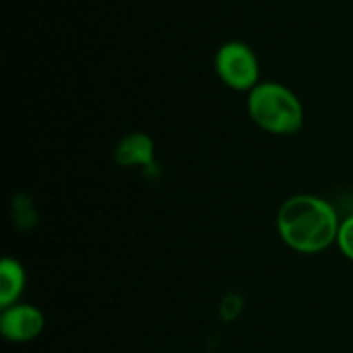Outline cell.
<instances>
[{"instance_id":"7a4b0ae2","label":"cell","mask_w":353,"mask_h":353,"mask_svg":"<svg viewBox=\"0 0 353 353\" xmlns=\"http://www.w3.org/2000/svg\"><path fill=\"white\" fill-rule=\"evenodd\" d=\"M246 112L254 126L273 137H292L302 130L306 112L294 89L279 81H261L246 95Z\"/></svg>"},{"instance_id":"8992f818","label":"cell","mask_w":353,"mask_h":353,"mask_svg":"<svg viewBox=\"0 0 353 353\" xmlns=\"http://www.w3.org/2000/svg\"><path fill=\"white\" fill-rule=\"evenodd\" d=\"M25 288H27V271L23 263L14 256H4L0 261V308L21 302Z\"/></svg>"},{"instance_id":"9c48e42d","label":"cell","mask_w":353,"mask_h":353,"mask_svg":"<svg viewBox=\"0 0 353 353\" xmlns=\"http://www.w3.org/2000/svg\"><path fill=\"white\" fill-rule=\"evenodd\" d=\"M180 353H188V352H180Z\"/></svg>"},{"instance_id":"5b68a950","label":"cell","mask_w":353,"mask_h":353,"mask_svg":"<svg viewBox=\"0 0 353 353\" xmlns=\"http://www.w3.org/2000/svg\"><path fill=\"white\" fill-rule=\"evenodd\" d=\"M155 141L141 130L124 134L114 147V161L120 168L149 172L151 168H155Z\"/></svg>"},{"instance_id":"52a82bcc","label":"cell","mask_w":353,"mask_h":353,"mask_svg":"<svg viewBox=\"0 0 353 353\" xmlns=\"http://www.w3.org/2000/svg\"><path fill=\"white\" fill-rule=\"evenodd\" d=\"M10 211H12V221L19 230H31L37 223V213H35L33 201L23 194L12 199Z\"/></svg>"},{"instance_id":"6da1fadb","label":"cell","mask_w":353,"mask_h":353,"mask_svg":"<svg viewBox=\"0 0 353 353\" xmlns=\"http://www.w3.org/2000/svg\"><path fill=\"white\" fill-rule=\"evenodd\" d=\"M341 215L331 201L319 194H294L285 199L275 215L279 240L298 254H323L337 246Z\"/></svg>"},{"instance_id":"3957f363","label":"cell","mask_w":353,"mask_h":353,"mask_svg":"<svg viewBox=\"0 0 353 353\" xmlns=\"http://www.w3.org/2000/svg\"><path fill=\"white\" fill-rule=\"evenodd\" d=\"M213 68L217 79L236 93H250L263 79H261V60L254 48L242 39L223 41L215 56Z\"/></svg>"},{"instance_id":"277c9868","label":"cell","mask_w":353,"mask_h":353,"mask_svg":"<svg viewBox=\"0 0 353 353\" xmlns=\"http://www.w3.org/2000/svg\"><path fill=\"white\" fill-rule=\"evenodd\" d=\"M46 329V314L41 308L29 302H17L0 308V335L12 345H25L35 341Z\"/></svg>"},{"instance_id":"ba28073f","label":"cell","mask_w":353,"mask_h":353,"mask_svg":"<svg viewBox=\"0 0 353 353\" xmlns=\"http://www.w3.org/2000/svg\"><path fill=\"white\" fill-rule=\"evenodd\" d=\"M350 263H353V213L341 219L339 236H337V246H335Z\"/></svg>"}]
</instances>
